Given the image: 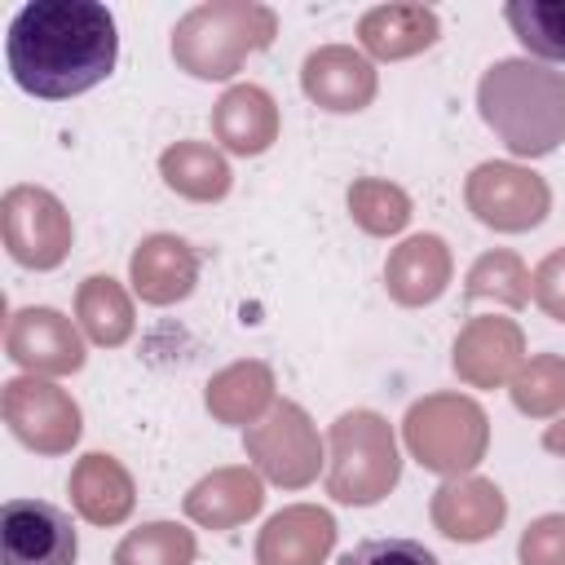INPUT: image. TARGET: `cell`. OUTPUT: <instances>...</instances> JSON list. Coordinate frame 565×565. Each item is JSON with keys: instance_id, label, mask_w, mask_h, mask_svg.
Instances as JSON below:
<instances>
[{"instance_id": "cell-21", "label": "cell", "mask_w": 565, "mask_h": 565, "mask_svg": "<svg viewBox=\"0 0 565 565\" xmlns=\"http://www.w3.org/2000/svg\"><path fill=\"white\" fill-rule=\"evenodd\" d=\"M358 40L371 57L402 62V57L424 53L437 40V13L428 4H380V9L362 13Z\"/></svg>"}, {"instance_id": "cell-30", "label": "cell", "mask_w": 565, "mask_h": 565, "mask_svg": "<svg viewBox=\"0 0 565 565\" xmlns=\"http://www.w3.org/2000/svg\"><path fill=\"white\" fill-rule=\"evenodd\" d=\"M516 556L521 565H565V512H547L530 521Z\"/></svg>"}, {"instance_id": "cell-29", "label": "cell", "mask_w": 565, "mask_h": 565, "mask_svg": "<svg viewBox=\"0 0 565 565\" xmlns=\"http://www.w3.org/2000/svg\"><path fill=\"white\" fill-rule=\"evenodd\" d=\"M512 402L521 415H556L565 406V358L539 353L512 375Z\"/></svg>"}, {"instance_id": "cell-13", "label": "cell", "mask_w": 565, "mask_h": 565, "mask_svg": "<svg viewBox=\"0 0 565 565\" xmlns=\"http://www.w3.org/2000/svg\"><path fill=\"white\" fill-rule=\"evenodd\" d=\"M300 88L309 102H318L322 110H335V115H349V110H362L371 106L375 97V66L358 53V49H344V44H327V49H313L300 66Z\"/></svg>"}, {"instance_id": "cell-17", "label": "cell", "mask_w": 565, "mask_h": 565, "mask_svg": "<svg viewBox=\"0 0 565 565\" xmlns=\"http://www.w3.org/2000/svg\"><path fill=\"white\" fill-rule=\"evenodd\" d=\"M260 503H265V490L252 468H216L190 486L185 516L203 530H234V525L252 521L260 512Z\"/></svg>"}, {"instance_id": "cell-4", "label": "cell", "mask_w": 565, "mask_h": 565, "mask_svg": "<svg viewBox=\"0 0 565 565\" xmlns=\"http://www.w3.org/2000/svg\"><path fill=\"white\" fill-rule=\"evenodd\" d=\"M331 459H327V490L340 503L366 508L380 503L397 477H402V459H397V441L388 419H380L375 411H344L331 433H327Z\"/></svg>"}, {"instance_id": "cell-19", "label": "cell", "mask_w": 565, "mask_h": 565, "mask_svg": "<svg viewBox=\"0 0 565 565\" xmlns=\"http://www.w3.org/2000/svg\"><path fill=\"white\" fill-rule=\"evenodd\" d=\"M212 132L234 154H260L278 141V106L265 88L234 84L212 110Z\"/></svg>"}, {"instance_id": "cell-24", "label": "cell", "mask_w": 565, "mask_h": 565, "mask_svg": "<svg viewBox=\"0 0 565 565\" xmlns=\"http://www.w3.org/2000/svg\"><path fill=\"white\" fill-rule=\"evenodd\" d=\"M75 318H79L84 335L93 344H102V349H115V344H124L132 335V300L110 274H93V278L79 282Z\"/></svg>"}, {"instance_id": "cell-8", "label": "cell", "mask_w": 565, "mask_h": 565, "mask_svg": "<svg viewBox=\"0 0 565 565\" xmlns=\"http://www.w3.org/2000/svg\"><path fill=\"white\" fill-rule=\"evenodd\" d=\"M0 415H4L9 433L22 446H31L35 455H66L84 428L75 397L49 380H35V375H18L4 384Z\"/></svg>"}, {"instance_id": "cell-20", "label": "cell", "mask_w": 565, "mask_h": 565, "mask_svg": "<svg viewBox=\"0 0 565 565\" xmlns=\"http://www.w3.org/2000/svg\"><path fill=\"white\" fill-rule=\"evenodd\" d=\"M71 503L93 525H119L137 503V486L119 459L93 450L71 468Z\"/></svg>"}, {"instance_id": "cell-1", "label": "cell", "mask_w": 565, "mask_h": 565, "mask_svg": "<svg viewBox=\"0 0 565 565\" xmlns=\"http://www.w3.org/2000/svg\"><path fill=\"white\" fill-rule=\"evenodd\" d=\"M119 57L115 18L97 0H31L13 13L4 62L22 93L66 102L97 88Z\"/></svg>"}, {"instance_id": "cell-26", "label": "cell", "mask_w": 565, "mask_h": 565, "mask_svg": "<svg viewBox=\"0 0 565 565\" xmlns=\"http://www.w3.org/2000/svg\"><path fill=\"white\" fill-rule=\"evenodd\" d=\"M115 565H194V534L177 521H150L115 547Z\"/></svg>"}, {"instance_id": "cell-5", "label": "cell", "mask_w": 565, "mask_h": 565, "mask_svg": "<svg viewBox=\"0 0 565 565\" xmlns=\"http://www.w3.org/2000/svg\"><path fill=\"white\" fill-rule=\"evenodd\" d=\"M411 455L446 477H463L486 459L490 446V419L472 397L459 393H428L419 397L402 419Z\"/></svg>"}, {"instance_id": "cell-18", "label": "cell", "mask_w": 565, "mask_h": 565, "mask_svg": "<svg viewBox=\"0 0 565 565\" xmlns=\"http://www.w3.org/2000/svg\"><path fill=\"white\" fill-rule=\"evenodd\" d=\"M450 282V247L437 234H415L393 247L384 265V287L397 305H433Z\"/></svg>"}, {"instance_id": "cell-22", "label": "cell", "mask_w": 565, "mask_h": 565, "mask_svg": "<svg viewBox=\"0 0 565 565\" xmlns=\"http://www.w3.org/2000/svg\"><path fill=\"white\" fill-rule=\"evenodd\" d=\"M274 406V375L265 362H234L207 380V411L221 424H256Z\"/></svg>"}, {"instance_id": "cell-31", "label": "cell", "mask_w": 565, "mask_h": 565, "mask_svg": "<svg viewBox=\"0 0 565 565\" xmlns=\"http://www.w3.org/2000/svg\"><path fill=\"white\" fill-rule=\"evenodd\" d=\"M335 565H437V556L415 539H366Z\"/></svg>"}, {"instance_id": "cell-6", "label": "cell", "mask_w": 565, "mask_h": 565, "mask_svg": "<svg viewBox=\"0 0 565 565\" xmlns=\"http://www.w3.org/2000/svg\"><path fill=\"white\" fill-rule=\"evenodd\" d=\"M243 446H247V459L274 486H287V490L309 486L318 477V468H322L318 428H313V419L296 402H278V406H269L265 419L247 424Z\"/></svg>"}, {"instance_id": "cell-16", "label": "cell", "mask_w": 565, "mask_h": 565, "mask_svg": "<svg viewBox=\"0 0 565 565\" xmlns=\"http://www.w3.org/2000/svg\"><path fill=\"white\" fill-rule=\"evenodd\" d=\"M132 287L146 305H177L199 282V256L177 234H150L132 252Z\"/></svg>"}, {"instance_id": "cell-27", "label": "cell", "mask_w": 565, "mask_h": 565, "mask_svg": "<svg viewBox=\"0 0 565 565\" xmlns=\"http://www.w3.org/2000/svg\"><path fill=\"white\" fill-rule=\"evenodd\" d=\"M349 212L366 234H397L411 221V199L402 185L380 177H358L349 185Z\"/></svg>"}, {"instance_id": "cell-9", "label": "cell", "mask_w": 565, "mask_h": 565, "mask_svg": "<svg viewBox=\"0 0 565 565\" xmlns=\"http://www.w3.org/2000/svg\"><path fill=\"white\" fill-rule=\"evenodd\" d=\"M463 199L481 225L503 230V234L534 230L552 207L547 181L521 163H477L463 185Z\"/></svg>"}, {"instance_id": "cell-2", "label": "cell", "mask_w": 565, "mask_h": 565, "mask_svg": "<svg viewBox=\"0 0 565 565\" xmlns=\"http://www.w3.org/2000/svg\"><path fill=\"white\" fill-rule=\"evenodd\" d=\"M477 106L490 132L521 159L552 154L565 141V71L503 57L481 75Z\"/></svg>"}, {"instance_id": "cell-12", "label": "cell", "mask_w": 565, "mask_h": 565, "mask_svg": "<svg viewBox=\"0 0 565 565\" xmlns=\"http://www.w3.org/2000/svg\"><path fill=\"white\" fill-rule=\"evenodd\" d=\"M525 335L512 318H472L455 340V375L472 388H499L521 371Z\"/></svg>"}, {"instance_id": "cell-3", "label": "cell", "mask_w": 565, "mask_h": 565, "mask_svg": "<svg viewBox=\"0 0 565 565\" xmlns=\"http://www.w3.org/2000/svg\"><path fill=\"white\" fill-rule=\"evenodd\" d=\"M278 31L274 9L256 0H212L190 9L172 31V57L194 79H230L247 53L265 49Z\"/></svg>"}, {"instance_id": "cell-10", "label": "cell", "mask_w": 565, "mask_h": 565, "mask_svg": "<svg viewBox=\"0 0 565 565\" xmlns=\"http://www.w3.org/2000/svg\"><path fill=\"white\" fill-rule=\"evenodd\" d=\"M79 539L62 508L44 499H4L0 565H75Z\"/></svg>"}, {"instance_id": "cell-15", "label": "cell", "mask_w": 565, "mask_h": 565, "mask_svg": "<svg viewBox=\"0 0 565 565\" xmlns=\"http://www.w3.org/2000/svg\"><path fill=\"white\" fill-rule=\"evenodd\" d=\"M335 543V521L327 508L296 503L265 521L256 539V565H322Z\"/></svg>"}, {"instance_id": "cell-23", "label": "cell", "mask_w": 565, "mask_h": 565, "mask_svg": "<svg viewBox=\"0 0 565 565\" xmlns=\"http://www.w3.org/2000/svg\"><path fill=\"white\" fill-rule=\"evenodd\" d=\"M159 177L168 181V190H177L181 199H194V203H216L230 190V163L207 141L168 146L159 154Z\"/></svg>"}, {"instance_id": "cell-7", "label": "cell", "mask_w": 565, "mask_h": 565, "mask_svg": "<svg viewBox=\"0 0 565 565\" xmlns=\"http://www.w3.org/2000/svg\"><path fill=\"white\" fill-rule=\"evenodd\" d=\"M4 247L26 269H57L71 252V216L44 185H13L0 199Z\"/></svg>"}, {"instance_id": "cell-32", "label": "cell", "mask_w": 565, "mask_h": 565, "mask_svg": "<svg viewBox=\"0 0 565 565\" xmlns=\"http://www.w3.org/2000/svg\"><path fill=\"white\" fill-rule=\"evenodd\" d=\"M534 300L543 305V313H552L556 322H565V247H556L534 269Z\"/></svg>"}, {"instance_id": "cell-25", "label": "cell", "mask_w": 565, "mask_h": 565, "mask_svg": "<svg viewBox=\"0 0 565 565\" xmlns=\"http://www.w3.org/2000/svg\"><path fill=\"white\" fill-rule=\"evenodd\" d=\"M503 18L534 57L565 62V0H512Z\"/></svg>"}, {"instance_id": "cell-14", "label": "cell", "mask_w": 565, "mask_h": 565, "mask_svg": "<svg viewBox=\"0 0 565 565\" xmlns=\"http://www.w3.org/2000/svg\"><path fill=\"white\" fill-rule=\"evenodd\" d=\"M508 516V499L486 477H450L433 490V525L455 543L490 539Z\"/></svg>"}, {"instance_id": "cell-33", "label": "cell", "mask_w": 565, "mask_h": 565, "mask_svg": "<svg viewBox=\"0 0 565 565\" xmlns=\"http://www.w3.org/2000/svg\"><path fill=\"white\" fill-rule=\"evenodd\" d=\"M543 446H547L552 455H561V459H565V419H556V424L543 433Z\"/></svg>"}, {"instance_id": "cell-11", "label": "cell", "mask_w": 565, "mask_h": 565, "mask_svg": "<svg viewBox=\"0 0 565 565\" xmlns=\"http://www.w3.org/2000/svg\"><path fill=\"white\" fill-rule=\"evenodd\" d=\"M4 349L31 375H71V371L84 366V340H79V331L71 327L66 313L44 309V305L18 309L9 318Z\"/></svg>"}, {"instance_id": "cell-28", "label": "cell", "mask_w": 565, "mask_h": 565, "mask_svg": "<svg viewBox=\"0 0 565 565\" xmlns=\"http://www.w3.org/2000/svg\"><path fill=\"white\" fill-rule=\"evenodd\" d=\"M530 269L521 265V256L512 252H486L472 269H468V287L463 296L468 300H499V305H512L521 309L530 300Z\"/></svg>"}]
</instances>
